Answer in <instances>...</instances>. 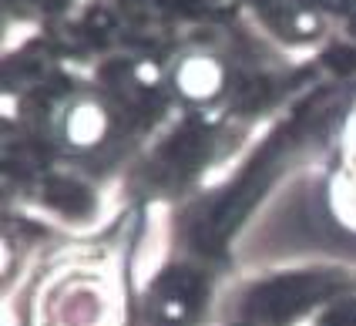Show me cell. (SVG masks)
Wrapping results in <instances>:
<instances>
[{"instance_id": "obj_1", "label": "cell", "mask_w": 356, "mask_h": 326, "mask_svg": "<svg viewBox=\"0 0 356 326\" xmlns=\"http://www.w3.org/2000/svg\"><path fill=\"white\" fill-rule=\"evenodd\" d=\"M339 286L337 276L330 272H293V276H279L269 279L259 289L249 293L245 300V316L262 326H279L302 313L306 306L323 300L326 293H333Z\"/></svg>"}, {"instance_id": "obj_2", "label": "cell", "mask_w": 356, "mask_h": 326, "mask_svg": "<svg viewBox=\"0 0 356 326\" xmlns=\"http://www.w3.org/2000/svg\"><path fill=\"white\" fill-rule=\"evenodd\" d=\"M276 155H279V148H276V142H273L266 152H259L256 158H252V165L238 175L236 182L225 188V195L216 202V209L209 212V219H205L202 232H198V239L205 243V249L222 245L238 229V222L252 212V205L259 202V195L266 192V185L273 179Z\"/></svg>"}, {"instance_id": "obj_3", "label": "cell", "mask_w": 356, "mask_h": 326, "mask_svg": "<svg viewBox=\"0 0 356 326\" xmlns=\"http://www.w3.org/2000/svg\"><path fill=\"white\" fill-rule=\"evenodd\" d=\"M202 155H205V135L198 128L178 131L175 138L168 142V148H165V162H168L172 172H192V168H198Z\"/></svg>"}, {"instance_id": "obj_4", "label": "cell", "mask_w": 356, "mask_h": 326, "mask_svg": "<svg viewBox=\"0 0 356 326\" xmlns=\"http://www.w3.org/2000/svg\"><path fill=\"white\" fill-rule=\"evenodd\" d=\"M44 199L54 205V209L67 212V215H84V212L91 209L88 188L78 182H71V179H51V182L44 185Z\"/></svg>"}, {"instance_id": "obj_5", "label": "cell", "mask_w": 356, "mask_h": 326, "mask_svg": "<svg viewBox=\"0 0 356 326\" xmlns=\"http://www.w3.org/2000/svg\"><path fill=\"white\" fill-rule=\"evenodd\" d=\"M198 293H202V283H198L195 276H188V272H172V276H165L159 283V296L165 306H178V309H188L192 300H198Z\"/></svg>"}, {"instance_id": "obj_6", "label": "cell", "mask_w": 356, "mask_h": 326, "mask_svg": "<svg viewBox=\"0 0 356 326\" xmlns=\"http://www.w3.org/2000/svg\"><path fill=\"white\" fill-rule=\"evenodd\" d=\"M323 326H356V300L333 306V309L323 316Z\"/></svg>"}, {"instance_id": "obj_7", "label": "cell", "mask_w": 356, "mask_h": 326, "mask_svg": "<svg viewBox=\"0 0 356 326\" xmlns=\"http://www.w3.org/2000/svg\"><path fill=\"white\" fill-rule=\"evenodd\" d=\"M326 64H330L333 71H339V74H350L356 67V54L350 47H333V51L326 54Z\"/></svg>"}, {"instance_id": "obj_8", "label": "cell", "mask_w": 356, "mask_h": 326, "mask_svg": "<svg viewBox=\"0 0 356 326\" xmlns=\"http://www.w3.org/2000/svg\"><path fill=\"white\" fill-rule=\"evenodd\" d=\"M31 3H38L44 10H58V7H64V0H31Z\"/></svg>"}]
</instances>
